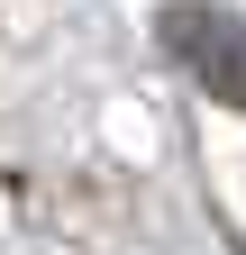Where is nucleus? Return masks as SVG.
<instances>
[{"instance_id": "f257e3e1", "label": "nucleus", "mask_w": 246, "mask_h": 255, "mask_svg": "<svg viewBox=\"0 0 246 255\" xmlns=\"http://www.w3.org/2000/svg\"><path fill=\"white\" fill-rule=\"evenodd\" d=\"M155 37H164V55L210 91V101L246 110V18H237V9H219V0H182V9L155 18Z\"/></svg>"}]
</instances>
